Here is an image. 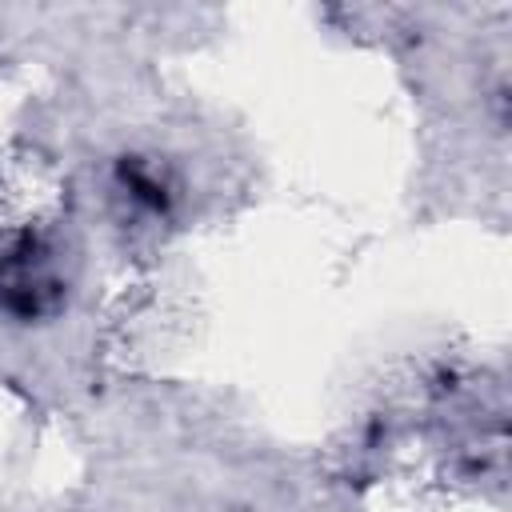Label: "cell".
<instances>
[{
    "label": "cell",
    "instance_id": "6da1fadb",
    "mask_svg": "<svg viewBox=\"0 0 512 512\" xmlns=\"http://www.w3.org/2000/svg\"><path fill=\"white\" fill-rule=\"evenodd\" d=\"M68 300L60 248L44 232H16L0 244V308L16 320H48Z\"/></svg>",
    "mask_w": 512,
    "mask_h": 512
},
{
    "label": "cell",
    "instance_id": "7a4b0ae2",
    "mask_svg": "<svg viewBox=\"0 0 512 512\" xmlns=\"http://www.w3.org/2000/svg\"><path fill=\"white\" fill-rule=\"evenodd\" d=\"M116 184L148 216H164L172 208V200H176L172 176L164 168H156L152 160H144V156H124L120 160V172H116Z\"/></svg>",
    "mask_w": 512,
    "mask_h": 512
}]
</instances>
